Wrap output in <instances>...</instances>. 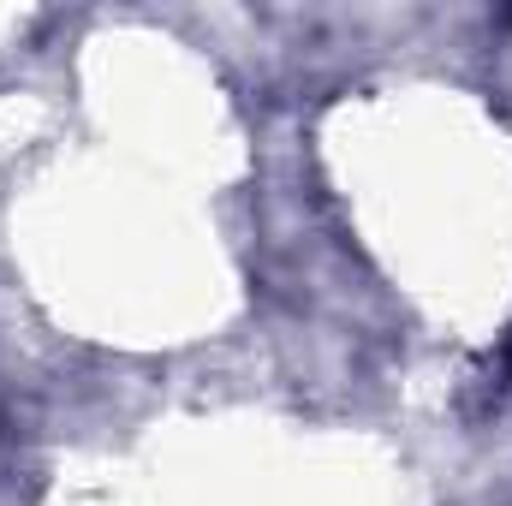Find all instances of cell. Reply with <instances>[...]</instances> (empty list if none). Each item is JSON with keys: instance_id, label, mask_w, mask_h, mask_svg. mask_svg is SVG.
Here are the masks:
<instances>
[{"instance_id": "1", "label": "cell", "mask_w": 512, "mask_h": 506, "mask_svg": "<svg viewBox=\"0 0 512 506\" xmlns=\"http://www.w3.org/2000/svg\"><path fill=\"white\" fill-rule=\"evenodd\" d=\"M507 370H512V334H507Z\"/></svg>"}]
</instances>
